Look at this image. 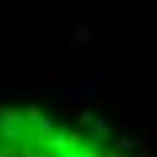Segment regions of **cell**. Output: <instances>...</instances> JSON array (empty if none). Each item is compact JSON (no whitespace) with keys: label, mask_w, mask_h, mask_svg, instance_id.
<instances>
[{"label":"cell","mask_w":157,"mask_h":157,"mask_svg":"<svg viewBox=\"0 0 157 157\" xmlns=\"http://www.w3.org/2000/svg\"><path fill=\"white\" fill-rule=\"evenodd\" d=\"M0 157H124V151L44 110L0 107Z\"/></svg>","instance_id":"1"}]
</instances>
